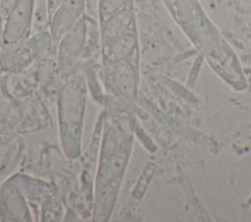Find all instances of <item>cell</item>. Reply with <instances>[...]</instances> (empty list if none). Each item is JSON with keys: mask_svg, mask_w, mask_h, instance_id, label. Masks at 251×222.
I'll return each instance as SVG.
<instances>
[{"mask_svg": "<svg viewBox=\"0 0 251 222\" xmlns=\"http://www.w3.org/2000/svg\"><path fill=\"white\" fill-rule=\"evenodd\" d=\"M176 22L204 60L226 82L244 90L247 82L228 43L207 17L198 0H165Z\"/></svg>", "mask_w": 251, "mask_h": 222, "instance_id": "cell-1", "label": "cell"}, {"mask_svg": "<svg viewBox=\"0 0 251 222\" xmlns=\"http://www.w3.org/2000/svg\"><path fill=\"white\" fill-rule=\"evenodd\" d=\"M85 103L84 80L80 76L68 80L59 95L58 119L63 148L73 156L78 155Z\"/></svg>", "mask_w": 251, "mask_h": 222, "instance_id": "cell-2", "label": "cell"}, {"mask_svg": "<svg viewBox=\"0 0 251 222\" xmlns=\"http://www.w3.org/2000/svg\"><path fill=\"white\" fill-rule=\"evenodd\" d=\"M33 0H18L10 12L2 33V44L6 49L18 45L25 36L32 20Z\"/></svg>", "mask_w": 251, "mask_h": 222, "instance_id": "cell-3", "label": "cell"}, {"mask_svg": "<svg viewBox=\"0 0 251 222\" xmlns=\"http://www.w3.org/2000/svg\"><path fill=\"white\" fill-rule=\"evenodd\" d=\"M52 41L50 33L39 32L22 44L7 49L1 60L5 67H21L26 66L35 57L44 52Z\"/></svg>", "mask_w": 251, "mask_h": 222, "instance_id": "cell-4", "label": "cell"}, {"mask_svg": "<svg viewBox=\"0 0 251 222\" xmlns=\"http://www.w3.org/2000/svg\"><path fill=\"white\" fill-rule=\"evenodd\" d=\"M85 39L86 24L84 19L81 18L58 42V65L62 70H69L75 64L80 56Z\"/></svg>", "mask_w": 251, "mask_h": 222, "instance_id": "cell-5", "label": "cell"}, {"mask_svg": "<svg viewBox=\"0 0 251 222\" xmlns=\"http://www.w3.org/2000/svg\"><path fill=\"white\" fill-rule=\"evenodd\" d=\"M84 10V0H68L60 5L52 14L50 21V35L52 40L59 42L81 18Z\"/></svg>", "mask_w": 251, "mask_h": 222, "instance_id": "cell-6", "label": "cell"}, {"mask_svg": "<svg viewBox=\"0 0 251 222\" xmlns=\"http://www.w3.org/2000/svg\"><path fill=\"white\" fill-rule=\"evenodd\" d=\"M128 159V150L126 148H117L108 154L105 160L101 162L97 173L98 189L105 184L122 176Z\"/></svg>", "mask_w": 251, "mask_h": 222, "instance_id": "cell-7", "label": "cell"}, {"mask_svg": "<svg viewBox=\"0 0 251 222\" xmlns=\"http://www.w3.org/2000/svg\"><path fill=\"white\" fill-rule=\"evenodd\" d=\"M121 181L122 176H119L99 188L93 213V219L95 221H105L111 216L118 197Z\"/></svg>", "mask_w": 251, "mask_h": 222, "instance_id": "cell-8", "label": "cell"}, {"mask_svg": "<svg viewBox=\"0 0 251 222\" xmlns=\"http://www.w3.org/2000/svg\"><path fill=\"white\" fill-rule=\"evenodd\" d=\"M133 21L134 14L129 8H124L107 17L102 28L103 41L108 44L117 36L127 31Z\"/></svg>", "mask_w": 251, "mask_h": 222, "instance_id": "cell-9", "label": "cell"}, {"mask_svg": "<svg viewBox=\"0 0 251 222\" xmlns=\"http://www.w3.org/2000/svg\"><path fill=\"white\" fill-rule=\"evenodd\" d=\"M114 82L119 91L127 98H132L136 91V72L130 62L122 59L114 62Z\"/></svg>", "mask_w": 251, "mask_h": 222, "instance_id": "cell-10", "label": "cell"}, {"mask_svg": "<svg viewBox=\"0 0 251 222\" xmlns=\"http://www.w3.org/2000/svg\"><path fill=\"white\" fill-rule=\"evenodd\" d=\"M137 46V37L133 32L126 31L107 44V57L111 62L126 59Z\"/></svg>", "mask_w": 251, "mask_h": 222, "instance_id": "cell-11", "label": "cell"}, {"mask_svg": "<svg viewBox=\"0 0 251 222\" xmlns=\"http://www.w3.org/2000/svg\"><path fill=\"white\" fill-rule=\"evenodd\" d=\"M129 0H101L99 5V13L102 17H109L120 10L126 8Z\"/></svg>", "mask_w": 251, "mask_h": 222, "instance_id": "cell-12", "label": "cell"}, {"mask_svg": "<svg viewBox=\"0 0 251 222\" xmlns=\"http://www.w3.org/2000/svg\"><path fill=\"white\" fill-rule=\"evenodd\" d=\"M18 0H0V7L1 10L5 13H9L10 10L13 8V6L17 3Z\"/></svg>", "mask_w": 251, "mask_h": 222, "instance_id": "cell-13", "label": "cell"}, {"mask_svg": "<svg viewBox=\"0 0 251 222\" xmlns=\"http://www.w3.org/2000/svg\"><path fill=\"white\" fill-rule=\"evenodd\" d=\"M68 0H47V6L50 14H52L60 5L65 3Z\"/></svg>", "mask_w": 251, "mask_h": 222, "instance_id": "cell-14", "label": "cell"}]
</instances>
